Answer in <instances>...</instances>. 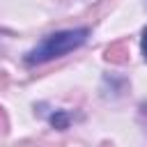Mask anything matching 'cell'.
<instances>
[{
  "label": "cell",
  "instance_id": "cell-3",
  "mask_svg": "<svg viewBox=\"0 0 147 147\" xmlns=\"http://www.w3.org/2000/svg\"><path fill=\"white\" fill-rule=\"evenodd\" d=\"M142 55H145V60H147V28H145V32H142Z\"/></svg>",
  "mask_w": 147,
  "mask_h": 147
},
{
  "label": "cell",
  "instance_id": "cell-2",
  "mask_svg": "<svg viewBox=\"0 0 147 147\" xmlns=\"http://www.w3.org/2000/svg\"><path fill=\"white\" fill-rule=\"evenodd\" d=\"M51 122H53L57 129H64V126H67V115H64V113H60V115H53V117H51Z\"/></svg>",
  "mask_w": 147,
  "mask_h": 147
},
{
  "label": "cell",
  "instance_id": "cell-1",
  "mask_svg": "<svg viewBox=\"0 0 147 147\" xmlns=\"http://www.w3.org/2000/svg\"><path fill=\"white\" fill-rule=\"evenodd\" d=\"M90 30L87 28H76V30H62V32H53L48 37H44L28 55H25V62L28 64H44L48 60H55V57H62L71 51H76L78 46L85 44Z\"/></svg>",
  "mask_w": 147,
  "mask_h": 147
}]
</instances>
